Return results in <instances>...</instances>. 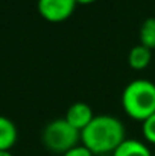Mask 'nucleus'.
Listing matches in <instances>:
<instances>
[{
  "instance_id": "nucleus-2",
  "label": "nucleus",
  "mask_w": 155,
  "mask_h": 156,
  "mask_svg": "<svg viewBox=\"0 0 155 156\" xmlns=\"http://www.w3.org/2000/svg\"><path fill=\"white\" fill-rule=\"evenodd\" d=\"M122 106L131 118L148 120L155 114V83L146 79L129 82L122 93Z\"/></svg>"
},
{
  "instance_id": "nucleus-15",
  "label": "nucleus",
  "mask_w": 155,
  "mask_h": 156,
  "mask_svg": "<svg viewBox=\"0 0 155 156\" xmlns=\"http://www.w3.org/2000/svg\"><path fill=\"white\" fill-rule=\"evenodd\" d=\"M154 156H155V155H154Z\"/></svg>"
},
{
  "instance_id": "nucleus-11",
  "label": "nucleus",
  "mask_w": 155,
  "mask_h": 156,
  "mask_svg": "<svg viewBox=\"0 0 155 156\" xmlns=\"http://www.w3.org/2000/svg\"><path fill=\"white\" fill-rule=\"evenodd\" d=\"M62 156H94L84 144H78L76 147L70 149L68 152H65Z\"/></svg>"
},
{
  "instance_id": "nucleus-7",
  "label": "nucleus",
  "mask_w": 155,
  "mask_h": 156,
  "mask_svg": "<svg viewBox=\"0 0 155 156\" xmlns=\"http://www.w3.org/2000/svg\"><path fill=\"white\" fill-rule=\"evenodd\" d=\"M113 156H154L149 147L138 140H125L114 152Z\"/></svg>"
},
{
  "instance_id": "nucleus-5",
  "label": "nucleus",
  "mask_w": 155,
  "mask_h": 156,
  "mask_svg": "<svg viewBox=\"0 0 155 156\" xmlns=\"http://www.w3.org/2000/svg\"><path fill=\"white\" fill-rule=\"evenodd\" d=\"M96 115L93 114V109L84 102H76V103L70 105L67 112H65V120L68 124H72L75 129H78L79 132H82L94 118Z\"/></svg>"
},
{
  "instance_id": "nucleus-10",
  "label": "nucleus",
  "mask_w": 155,
  "mask_h": 156,
  "mask_svg": "<svg viewBox=\"0 0 155 156\" xmlns=\"http://www.w3.org/2000/svg\"><path fill=\"white\" fill-rule=\"evenodd\" d=\"M142 132H143V136L146 138V141H149L151 144H155V114H152L148 120L143 121Z\"/></svg>"
},
{
  "instance_id": "nucleus-8",
  "label": "nucleus",
  "mask_w": 155,
  "mask_h": 156,
  "mask_svg": "<svg viewBox=\"0 0 155 156\" xmlns=\"http://www.w3.org/2000/svg\"><path fill=\"white\" fill-rule=\"evenodd\" d=\"M151 59H152L151 49L145 47L143 44H138V46L132 47L129 50V55H128V64L134 70H143V68H146L149 65Z\"/></svg>"
},
{
  "instance_id": "nucleus-1",
  "label": "nucleus",
  "mask_w": 155,
  "mask_h": 156,
  "mask_svg": "<svg viewBox=\"0 0 155 156\" xmlns=\"http://www.w3.org/2000/svg\"><path fill=\"white\" fill-rule=\"evenodd\" d=\"M125 126L113 115H96L91 123L81 132L82 144L93 153L113 155V152L125 141Z\"/></svg>"
},
{
  "instance_id": "nucleus-12",
  "label": "nucleus",
  "mask_w": 155,
  "mask_h": 156,
  "mask_svg": "<svg viewBox=\"0 0 155 156\" xmlns=\"http://www.w3.org/2000/svg\"><path fill=\"white\" fill-rule=\"evenodd\" d=\"M93 2H96V0H76L78 5H90V3H93Z\"/></svg>"
},
{
  "instance_id": "nucleus-14",
  "label": "nucleus",
  "mask_w": 155,
  "mask_h": 156,
  "mask_svg": "<svg viewBox=\"0 0 155 156\" xmlns=\"http://www.w3.org/2000/svg\"><path fill=\"white\" fill-rule=\"evenodd\" d=\"M98 156H113V155H98Z\"/></svg>"
},
{
  "instance_id": "nucleus-6",
  "label": "nucleus",
  "mask_w": 155,
  "mask_h": 156,
  "mask_svg": "<svg viewBox=\"0 0 155 156\" xmlns=\"http://www.w3.org/2000/svg\"><path fill=\"white\" fill-rule=\"evenodd\" d=\"M17 136L18 132L14 121L0 115V152H9V149L17 143Z\"/></svg>"
},
{
  "instance_id": "nucleus-4",
  "label": "nucleus",
  "mask_w": 155,
  "mask_h": 156,
  "mask_svg": "<svg viewBox=\"0 0 155 156\" xmlns=\"http://www.w3.org/2000/svg\"><path fill=\"white\" fill-rule=\"evenodd\" d=\"M76 0H38L37 8L40 15L52 23L67 20L76 8Z\"/></svg>"
},
{
  "instance_id": "nucleus-9",
  "label": "nucleus",
  "mask_w": 155,
  "mask_h": 156,
  "mask_svg": "<svg viewBox=\"0 0 155 156\" xmlns=\"http://www.w3.org/2000/svg\"><path fill=\"white\" fill-rule=\"evenodd\" d=\"M140 43L148 47V49H155V18H146L140 27Z\"/></svg>"
},
{
  "instance_id": "nucleus-13",
  "label": "nucleus",
  "mask_w": 155,
  "mask_h": 156,
  "mask_svg": "<svg viewBox=\"0 0 155 156\" xmlns=\"http://www.w3.org/2000/svg\"><path fill=\"white\" fill-rule=\"evenodd\" d=\"M0 156H14L11 152H0Z\"/></svg>"
},
{
  "instance_id": "nucleus-3",
  "label": "nucleus",
  "mask_w": 155,
  "mask_h": 156,
  "mask_svg": "<svg viewBox=\"0 0 155 156\" xmlns=\"http://www.w3.org/2000/svg\"><path fill=\"white\" fill-rule=\"evenodd\" d=\"M41 140L50 152L64 155L78 146L81 141V132L68 124L65 118H56L44 127Z\"/></svg>"
}]
</instances>
